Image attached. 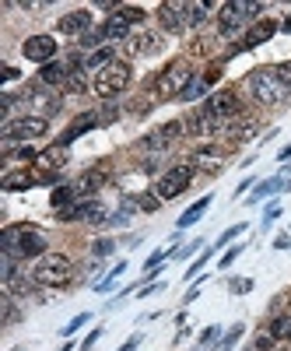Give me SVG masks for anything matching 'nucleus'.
Here are the masks:
<instances>
[{
  "label": "nucleus",
  "mask_w": 291,
  "mask_h": 351,
  "mask_svg": "<svg viewBox=\"0 0 291 351\" xmlns=\"http://www.w3.org/2000/svg\"><path fill=\"white\" fill-rule=\"evenodd\" d=\"M0 246H4V253L18 256V260H36V256H46V232L36 228V225H8L4 236H0Z\"/></svg>",
  "instance_id": "f257e3e1"
},
{
  "label": "nucleus",
  "mask_w": 291,
  "mask_h": 351,
  "mask_svg": "<svg viewBox=\"0 0 291 351\" xmlns=\"http://www.w3.org/2000/svg\"><path fill=\"white\" fill-rule=\"evenodd\" d=\"M246 84H249V92H253V99L260 102V106H281L291 92H288V84L281 81V74H277V67H256L249 77H246Z\"/></svg>",
  "instance_id": "f03ea898"
},
{
  "label": "nucleus",
  "mask_w": 291,
  "mask_h": 351,
  "mask_svg": "<svg viewBox=\"0 0 291 351\" xmlns=\"http://www.w3.org/2000/svg\"><path fill=\"white\" fill-rule=\"evenodd\" d=\"M32 281H36L39 288H64V285H71V281H74V263H71V256H64V253H46V256H39L36 267H32Z\"/></svg>",
  "instance_id": "7ed1b4c3"
},
{
  "label": "nucleus",
  "mask_w": 291,
  "mask_h": 351,
  "mask_svg": "<svg viewBox=\"0 0 291 351\" xmlns=\"http://www.w3.org/2000/svg\"><path fill=\"white\" fill-rule=\"evenodd\" d=\"M197 77V71H193V64L190 60H172V64H165L162 71H158V77H155V95L165 102V99H179L186 88H190V81Z\"/></svg>",
  "instance_id": "20e7f679"
},
{
  "label": "nucleus",
  "mask_w": 291,
  "mask_h": 351,
  "mask_svg": "<svg viewBox=\"0 0 291 351\" xmlns=\"http://www.w3.org/2000/svg\"><path fill=\"white\" fill-rule=\"evenodd\" d=\"M130 81H134V67L127 60H112L105 71L95 74V95L109 102L116 95H123L127 88H130Z\"/></svg>",
  "instance_id": "39448f33"
},
{
  "label": "nucleus",
  "mask_w": 291,
  "mask_h": 351,
  "mask_svg": "<svg viewBox=\"0 0 291 351\" xmlns=\"http://www.w3.org/2000/svg\"><path fill=\"white\" fill-rule=\"evenodd\" d=\"M193 176H197L193 162H176V165H168V169H165V172L158 176V183H155V193L162 197V204H165V200H176V197H183V193L190 190Z\"/></svg>",
  "instance_id": "423d86ee"
},
{
  "label": "nucleus",
  "mask_w": 291,
  "mask_h": 351,
  "mask_svg": "<svg viewBox=\"0 0 291 351\" xmlns=\"http://www.w3.org/2000/svg\"><path fill=\"white\" fill-rule=\"evenodd\" d=\"M183 134H186V123H183V120H168V123H162V127H155L151 134L140 137V152H148V155H168V148H172V144H176Z\"/></svg>",
  "instance_id": "0eeeda50"
},
{
  "label": "nucleus",
  "mask_w": 291,
  "mask_h": 351,
  "mask_svg": "<svg viewBox=\"0 0 291 351\" xmlns=\"http://www.w3.org/2000/svg\"><path fill=\"white\" fill-rule=\"evenodd\" d=\"M203 106H207V112L214 116V120H221L225 127L242 112V99H239L236 88H218V92L207 95V102H203Z\"/></svg>",
  "instance_id": "6e6552de"
},
{
  "label": "nucleus",
  "mask_w": 291,
  "mask_h": 351,
  "mask_svg": "<svg viewBox=\"0 0 291 351\" xmlns=\"http://www.w3.org/2000/svg\"><path fill=\"white\" fill-rule=\"evenodd\" d=\"M190 162L203 176H218L228 165V148H225V144H200V148L190 155Z\"/></svg>",
  "instance_id": "1a4fd4ad"
},
{
  "label": "nucleus",
  "mask_w": 291,
  "mask_h": 351,
  "mask_svg": "<svg viewBox=\"0 0 291 351\" xmlns=\"http://www.w3.org/2000/svg\"><path fill=\"white\" fill-rule=\"evenodd\" d=\"M21 53H25V60H32V64H53L56 60V53H60V43H56V36H28L21 43Z\"/></svg>",
  "instance_id": "9d476101"
},
{
  "label": "nucleus",
  "mask_w": 291,
  "mask_h": 351,
  "mask_svg": "<svg viewBox=\"0 0 291 351\" xmlns=\"http://www.w3.org/2000/svg\"><path fill=\"white\" fill-rule=\"evenodd\" d=\"M158 25H162V32H168V36L186 32V25H190V4H179V0L162 4L158 8Z\"/></svg>",
  "instance_id": "9b49d317"
},
{
  "label": "nucleus",
  "mask_w": 291,
  "mask_h": 351,
  "mask_svg": "<svg viewBox=\"0 0 291 351\" xmlns=\"http://www.w3.org/2000/svg\"><path fill=\"white\" fill-rule=\"evenodd\" d=\"M56 32H60V36H71V39H81L84 32H92V11H88V8L67 11L60 21H56Z\"/></svg>",
  "instance_id": "f8f14e48"
},
{
  "label": "nucleus",
  "mask_w": 291,
  "mask_h": 351,
  "mask_svg": "<svg viewBox=\"0 0 291 351\" xmlns=\"http://www.w3.org/2000/svg\"><path fill=\"white\" fill-rule=\"evenodd\" d=\"M60 221H88V225H109V215L102 208V200L95 197H84L71 215H60Z\"/></svg>",
  "instance_id": "ddd939ff"
},
{
  "label": "nucleus",
  "mask_w": 291,
  "mask_h": 351,
  "mask_svg": "<svg viewBox=\"0 0 291 351\" xmlns=\"http://www.w3.org/2000/svg\"><path fill=\"white\" fill-rule=\"evenodd\" d=\"M71 162V148L64 141H56V144H49L46 152H39V158H36V172H53V176H60V169Z\"/></svg>",
  "instance_id": "4468645a"
},
{
  "label": "nucleus",
  "mask_w": 291,
  "mask_h": 351,
  "mask_svg": "<svg viewBox=\"0 0 291 351\" xmlns=\"http://www.w3.org/2000/svg\"><path fill=\"white\" fill-rule=\"evenodd\" d=\"M277 32H281V21H274V18H260V21H253V28L246 32L242 49H256V46H264V43H270Z\"/></svg>",
  "instance_id": "2eb2a0df"
},
{
  "label": "nucleus",
  "mask_w": 291,
  "mask_h": 351,
  "mask_svg": "<svg viewBox=\"0 0 291 351\" xmlns=\"http://www.w3.org/2000/svg\"><path fill=\"white\" fill-rule=\"evenodd\" d=\"M81 200H84V197L77 193L74 183H64V186H56V190L49 193V204H53V215H56V218H60V215H71Z\"/></svg>",
  "instance_id": "dca6fc26"
},
{
  "label": "nucleus",
  "mask_w": 291,
  "mask_h": 351,
  "mask_svg": "<svg viewBox=\"0 0 291 351\" xmlns=\"http://www.w3.org/2000/svg\"><path fill=\"white\" fill-rule=\"evenodd\" d=\"M183 123H186V134H200V137H207V134H214V130H225V123L214 120V116L207 112V106L197 109V112H190Z\"/></svg>",
  "instance_id": "f3484780"
},
{
  "label": "nucleus",
  "mask_w": 291,
  "mask_h": 351,
  "mask_svg": "<svg viewBox=\"0 0 291 351\" xmlns=\"http://www.w3.org/2000/svg\"><path fill=\"white\" fill-rule=\"evenodd\" d=\"M158 49H162V36L158 32H140V36L127 39V53L130 56H155Z\"/></svg>",
  "instance_id": "a211bd4d"
},
{
  "label": "nucleus",
  "mask_w": 291,
  "mask_h": 351,
  "mask_svg": "<svg viewBox=\"0 0 291 351\" xmlns=\"http://www.w3.org/2000/svg\"><path fill=\"white\" fill-rule=\"evenodd\" d=\"M39 81H42L46 88H67V81H71V64H67V60L46 64V67L39 71Z\"/></svg>",
  "instance_id": "6ab92c4d"
},
{
  "label": "nucleus",
  "mask_w": 291,
  "mask_h": 351,
  "mask_svg": "<svg viewBox=\"0 0 291 351\" xmlns=\"http://www.w3.org/2000/svg\"><path fill=\"white\" fill-rule=\"evenodd\" d=\"M95 127H102V120H99V112H95V109H88V112H81L77 120L67 127V134H64L60 141H64L67 148H71V141H77L81 134H88V130H95Z\"/></svg>",
  "instance_id": "aec40b11"
},
{
  "label": "nucleus",
  "mask_w": 291,
  "mask_h": 351,
  "mask_svg": "<svg viewBox=\"0 0 291 351\" xmlns=\"http://www.w3.org/2000/svg\"><path fill=\"white\" fill-rule=\"evenodd\" d=\"M211 204H214V193H203L197 204H190V208L176 218V232H183V228H190V225H197L203 215H207V208H211Z\"/></svg>",
  "instance_id": "412c9836"
},
{
  "label": "nucleus",
  "mask_w": 291,
  "mask_h": 351,
  "mask_svg": "<svg viewBox=\"0 0 291 351\" xmlns=\"http://www.w3.org/2000/svg\"><path fill=\"white\" fill-rule=\"evenodd\" d=\"M74 186H77V193H81V197H95V193L105 186V165H95V169H88V172H84V176H81V180H77Z\"/></svg>",
  "instance_id": "4be33fe9"
},
{
  "label": "nucleus",
  "mask_w": 291,
  "mask_h": 351,
  "mask_svg": "<svg viewBox=\"0 0 291 351\" xmlns=\"http://www.w3.org/2000/svg\"><path fill=\"white\" fill-rule=\"evenodd\" d=\"M102 36H105L109 46H112V43H127V39H130V21H123L120 14H109L105 25H102Z\"/></svg>",
  "instance_id": "5701e85b"
},
{
  "label": "nucleus",
  "mask_w": 291,
  "mask_h": 351,
  "mask_svg": "<svg viewBox=\"0 0 291 351\" xmlns=\"http://www.w3.org/2000/svg\"><path fill=\"white\" fill-rule=\"evenodd\" d=\"M274 193H284V176H270V180L256 183L253 193L246 197V204H260V200H270Z\"/></svg>",
  "instance_id": "b1692460"
},
{
  "label": "nucleus",
  "mask_w": 291,
  "mask_h": 351,
  "mask_svg": "<svg viewBox=\"0 0 291 351\" xmlns=\"http://www.w3.org/2000/svg\"><path fill=\"white\" fill-rule=\"evenodd\" d=\"M0 186H4L8 193H18V190H28V186H39V176H36V172H28V169H21V172H8Z\"/></svg>",
  "instance_id": "393cba45"
},
{
  "label": "nucleus",
  "mask_w": 291,
  "mask_h": 351,
  "mask_svg": "<svg viewBox=\"0 0 291 351\" xmlns=\"http://www.w3.org/2000/svg\"><path fill=\"white\" fill-rule=\"evenodd\" d=\"M239 28H242V18H239L236 11H231V4H225V8L218 11V32L228 39V36H236Z\"/></svg>",
  "instance_id": "a878e982"
},
{
  "label": "nucleus",
  "mask_w": 291,
  "mask_h": 351,
  "mask_svg": "<svg viewBox=\"0 0 291 351\" xmlns=\"http://www.w3.org/2000/svg\"><path fill=\"white\" fill-rule=\"evenodd\" d=\"M116 60V49L112 46H102V49H95V53H88V60H84V71H105L109 64Z\"/></svg>",
  "instance_id": "bb28decb"
},
{
  "label": "nucleus",
  "mask_w": 291,
  "mask_h": 351,
  "mask_svg": "<svg viewBox=\"0 0 291 351\" xmlns=\"http://www.w3.org/2000/svg\"><path fill=\"white\" fill-rule=\"evenodd\" d=\"M231 11H236L242 21H249V18L260 21V14H264V4H260V0H231Z\"/></svg>",
  "instance_id": "cd10ccee"
},
{
  "label": "nucleus",
  "mask_w": 291,
  "mask_h": 351,
  "mask_svg": "<svg viewBox=\"0 0 291 351\" xmlns=\"http://www.w3.org/2000/svg\"><path fill=\"white\" fill-rule=\"evenodd\" d=\"M207 92H211V84L203 81V74H197V77L190 81V88H186V92L179 95V102H197V99H203Z\"/></svg>",
  "instance_id": "c85d7f7f"
},
{
  "label": "nucleus",
  "mask_w": 291,
  "mask_h": 351,
  "mask_svg": "<svg viewBox=\"0 0 291 351\" xmlns=\"http://www.w3.org/2000/svg\"><path fill=\"white\" fill-rule=\"evenodd\" d=\"M242 334H246V324H231V330L228 334H221V341H218V348L214 351H231L239 341H242Z\"/></svg>",
  "instance_id": "c756f323"
},
{
  "label": "nucleus",
  "mask_w": 291,
  "mask_h": 351,
  "mask_svg": "<svg viewBox=\"0 0 291 351\" xmlns=\"http://www.w3.org/2000/svg\"><path fill=\"white\" fill-rule=\"evenodd\" d=\"M77 46L88 49V53H95V49H102V46H109V43H105V36H102V28H92V32H84V36L77 39Z\"/></svg>",
  "instance_id": "7c9ffc66"
},
{
  "label": "nucleus",
  "mask_w": 291,
  "mask_h": 351,
  "mask_svg": "<svg viewBox=\"0 0 291 351\" xmlns=\"http://www.w3.org/2000/svg\"><path fill=\"white\" fill-rule=\"evenodd\" d=\"M270 334H274L277 341H291V313L270 319Z\"/></svg>",
  "instance_id": "2f4dec72"
},
{
  "label": "nucleus",
  "mask_w": 291,
  "mask_h": 351,
  "mask_svg": "<svg viewBox=\"0 0 291 351\" xmlns=\"http://www.w3.org/2000/svg\"><path fill=\"white\" fill-rule=\"evenodd\" d=\"M123 271H127V260H120V263H112V267H109V274H105V278H102V281L95 285V291H109V288H112L116 281L123 278Z\"/></svg>",
  "instance_id": "473e14b6"
},
{
  "label": "nucleus",
  "mask_w": 291,
  "mask_h": 351,
  "mask_svg": "<svg viewBox=\"0 0 291 351\" xmlns=\"http://www.w3.org/2000/svg\"><path fill=\"white\" fill-rule=\"evenodd\" d=\"M64 92L67 95H84L88 92V77H84V71H71V81H67Z\"/></svg>",
  "instance_id": "72a5a7b5"
},
{
  "label": "nucleus",
  "mask_w": 291,
  "mask_h": 351,
  "mask_svg": "<svg viewBox=\"0 0 291 351\" xmlns=\"http://www.w3.org/2000/svg\"><path fill=\"white\" fill-rule=\"evenodd\" d=\"M246 228H249L246 221H239V225H231V228H225V232H221V236L214 239V250H225V246H228L231 239H239V236H242V232H246Z\"/></svg>",
  "instance_id": "f704fd0d"
},
{
  "label": "nucleus",
  "mask_w": 291,
  "mask_h": 351,
  "mask_svg": "<svg viewBox=\"0 0 291 351\" xmlns=\"http://www.w3.org/2000/svg\"><path fill=\"white\" fill-rule=\"evenodd\" d=\"M116 14H120L123 21H130V25H140L144 18H148V11L137 8V4H120V11H116Z\"/></svg>",
  "instance_id": "c9c22d12"
},
{
  "label": "nucleus",
  "mask_w": 291,
  "mask_h": 351,
  "mask_svg": "<svg viewBox=\"0 0 291 351\" xmlns=\"http://www.w3.org/2000/svg\"><path fill=\"white\" fill-rule=\"evenodd\" d=\"M221 334H225L221 327H207V330H203V334H200V341H197V348H200V351H211V348H218V341H221Z\"/></svg>",
  "instance_id": "e433bc0d"
},
{
  "label": "nucleus",
  "mask_w": 291,
  "mask_h": 351,
  "mask_svg": "<svg viewBox=\"0 0 291 351\" xmlns=\"http://www.w3.org/2000/svg\"><path fill=\"white\" fill-rule=\"evenodd\" d=\"M137 208H140L144 215H155V211L162 208V197H158V193H137Z\"/></svg>",
  "instance_id": "4c0bfd02"
},
{
  "label": "nucleus",
  "mask_w": 291,
  "mask_h": 351,
  "mask_svg": "<svg viewBox=\"0 0 291 351\" xmlns=\"http://www.w3.org/2000/svg\"><path fill=\"white\" fill-rule=\"evenodd\" d=\"M211 256H214V246H211V250H203V253L190 263V267H186V281H197V278H200V271H203V263H207Z\"/></svg>",
  "instance_id": "58836bf2"
},
{
  "label": "nucleus",
  "mask_w": 291,
  "mask_h": 351,
  "mask_svg": "<svg viewBox=\"0 0 291 351\" xmlns=\"http://www.w3.org/2000/svg\"><path fill=\"white\" fill-rule=\"evenodd\" d=\"M207 18H211V4H190V25H207Z\"/></svg>",
  "instance_id": "ea45409f"
},
{
  "label": "nucleus",
  "mask_w": 291,
  "mask_h": 351,
  "mask_svg": "<svg viewBox=\"0 0 291 351\" xmlns=\"http://www.w3.org/2000/svg\"><path fill=\"white\" fill-rule=\"evenodd\" d=\"M88 324H92V313H77V316L71 319V324H64V330H60V334H64V337H71V334H77L81 327H88Z\"/></svg>",
  "instance_id": "a19ab883"
},
{
  "label": "nucleus",
  "mask_w": 291,
  "mask_h": 351,
  "mask_svg": "<svg viewBox=\"0 0 291 351\" xmlns=\"http://www.w3.org/2000/svg\"><path fill=\"white\" fill-rule=\"evenodd\" d=\"M277 218H281V204H277V200H267V208H264V225H260V228H270Z\"/></svg>",
  "instance_id": "79ce46f5"
},
{
  "label": "nucleus",
  "mask_w": 291,
  "mask_h": 351,
  "mask_svg": "<svg viewBox=\"0 0 291 351\" xmlns=\"http://www.w3.org/2000/svg\"><path fill=\"white\" fill-rule=\"evenodd\" d=\"M116 253V239H99L95 246H92V256L95 260H102V256H112Z\"/></svg>",
  "instance_id": "37998d69"
},
{
  "label": "nucleus",
  "mask_w": 291,
  "mask_h": 351,
  "mask_svg": "<svg viewBox=\"0 0 291 351\" xmlns=\"http://www.w3.org/2000/svg\"><path fill=\"white\" fill-rule=\"evenodd\" d=\"M11 158H18V162H36V158H39V152L32 148V144H21V148H14V152H11Z\"/></svg>",
  "instance_id": "c03bdc74"
},
{
  "label": "nucleus",
  "mask_w": 291,
  "mask_h": 351,
  "mask_svg": "<svg viewBox=\"0 0 291 351\" xmlns=\"http://www.w3.org/2000/svg\"><path fill=\"white\" fill-rule=\"evenodd\" d=\"M228 291H231V295H246V291H253V278H236V281H228Z\"/></svg>",
  "instance_id": "a18cd8bd"
},
{
  "label": "nucleus",
  "mask_w": 291,
  "mask_h": 351,
  "mask_svg": "<svg viewBox=\"0 0 291 351\" xmlns=\"http://www.w3.org/2000/svg\"><path fill=\"white\" fill-rule=\"evenodd\" d=\"M200 246H203V239H193V243H186V246H179L176 253H172V260H186V256L200 253Z\"/></svg>",
  "instance_id": "49530a36"
},
{
  "label": "nucleus",
  "mask_w": 291,
  "mask_h": 351,
  "mask_svg": "<svg viewBox=\"0 0 291 351\" xmlns=\"http://www.w3.org/2000/svg\"><path fill=\"white\" fill-rule=\"evenodd\" d=\"M165 288V281H144V285H137V299H148V295H155V291H162Z\"/></svg>",
  "instance_id": "de8ad7c7"
},
{
  "label": "nucleus",
  "mask_w": 291,
  "mask_h": 351,
  "mask_svg": "<svg viewBox=\"0 0 291 351\" xmlns=\"http://www.w3.org/2000/svg\"><path fill=\"white\" fill-rule=\"evenodd\" d=\"M203 281H207V278H197V281L190 285V291L183 295V306H190V302H197V299H200V288H203Z\"/></svg>",
  "instance_id": "09e8293b"
},
{
  "label": "nucleus",
  "mask_w": 291,
  "mask_h": 351,
  "mask_svg": "<svg viewBox=\"0 0 291 351\" xmlns=\"http://www.w3.org/2000/svg\"><path fill=\"white\" fill-rule=\"evenodd\" d=\"M239 256H242V246H231V250H228V253L218 260V267H221V271H225V267H231V263H236Z\"/></svg>",
  "instance_id": "8fccbe9b"
},
{
  "label": "nucleus",
  "mask_w": 291,
  "mask_h": 351,
  "mask_svg": "<svg viewBox=\"0 0 291 351\" xmlns=\"http://www.w3.org/2000/svg\"><path fill=\"white\" fill-rule=\"evenodd\" d=\"M116 116H120V109H116V102L109 99V102L102 106V112H99V120H102V123H112V120H116Z\"/></svg>",
  "instance_id": "3c124183"
},
{
  "label": "nucleus",
  "mask_w": 291,
  "mask_h": 351,
  "mask_svg": "<svg viewBox=\"0 0 291 351\" xmlns=\"http://www.w3.org/2000/svg\"><path fill=\"white\" fill-rule=\"evenodd\" d=\"M99 337H102V327H95V330H92L88 337H84V341H81V351H92V348L99 344Z\"/></svg>",
  "instance_id": "603ef678"
},
{
  "label": "nucleus",
  "mask_w": 291,
  "mask_h": 351,
  "mask_svg": "<svg viewBox=\"0 0 291 351\" xmlns=\"http://www.w3.org/2000/svg\"><path fill=\"white\" fill-rule=\"evenodd\" d=\"M270 246L281 253V250H288V246H291V236H288V232H281V236H274V243H270Z\"/></svg>",
  "instance_id": "864d4df0"
},
{
  "label": "nucleus",
  "mask_w": 291,
  "mask_h": 351,
  "mask_svg": "<svg viewBox=\"0 0 291 351\" xmlns=\"http://www.w3.org/2000/svg\"><path fill=\"white\" fill-rule=\"evenodd\" d=\"M277 74H281V81L288 84V92H291V60H284V64L277 67Z\"/></svg>",
  "instance_id": "5fc2aeb1"
},
{
  "label": "nucleus",
  "mask_w": 291,
  "mask_h": 351,
  "mask_svg": "<svg viewBox=\"0 0 291 351\" xmlns=\"http://www.w3.org/2000/svg\"><path fill=\"white\" fill-rule=\"evenodd\" d=\"M140 341H144V334H134L123 348H116V351H137V348H140Z\"/></svg>",
  "instance_id": "6e6d98bb"
},
{
  "label": "nucleus",
  "mask_w": 291,
  "mask_h": 351,
  "mask_svg": "<svg viewBox=\"0 0 291 351\" xmlns=\"http://www.w3.org/2000/svg\"><path fill=\"white\" fill-rule=\"evenodd\" d=\"M253 183H256V180H242V183L236 186V197H246V193L253 190Z\"/></svg>",
  "instance_id": "4d7b16f0"
},
{
  "label": "nucleus",
  "mask_w": 291,
  "mask_h": 351,
  "mask_svg": "<svg viewBox=\"0 0 291 351\" xmlns=\"http://www.w3.org/2000/svg\"><path fill=\"white\" fill-rule=\"evenodd\" d=\"M18 77H21L18 67H4V81H18Z\"/></svg>",
  "instance_id": "13d9d810"
},
{
  "label": "nucleus",
  "mask_w": 291,
  "mask_h": 351,
  "mask_svg": "<svg viewBox=\"0 0 291 351\" xmlns=\"http://www.w3.org/2000/svg\"><path fill=\"white\" fill-rule=\"evenodd\" d=\"M277 162H291V144H288V148H281V155H277Z\"/></svg>",
  "instance_id": "bf43d9fd"
},
{
  "label": "nucleus",
  "mask_w": 291,
  "mask_h": 351,
  "mask_svg": "<svg viewBox=\"0 0 291 351\" xmlns=\"http://www.w3.org/2000/svg\"><path fill=\"white\" fill-rule=\"evenodd\" d=\"M281 32H291V18H284V21H281Z\"/></svg>",
  "instance_id": "052dcab7"
},
{
  "label": "nucleus",
  "mask_w": 291,
  "mask_h": 351,
  "mask_svg": "<svg viewBox=\"0 0 291 351\" xmlns=\"http://www.w3.org/2000/svg\"><path fill=\"white\" fill-rule=\"evenodd\" d=\"M56 351H74V344H71V341H64V344H60V348H56Z\"/></svg>",
  "instance_id": "680f3d73"
},
{
  "label": "nucleus",
  "mask_w": 291,
  "mask_h": 351,
  "mask_svg": "<svg viewBox=\"0 0 291 351\" xmlns=\"http://www.w3.org/2000/svg\"><path fill=\"white\" fill-rule=\"evenodd\" d=\"M284 190H291V176H288V180H284Z\"/></svg>",
  "instance_id": "e2e57ef3"
},
{
  "label": "nucleus",
  "mask_w": 291,
  "mask_h": 351,
  "mask_svg": "<svg viewBox=\"0 0 291 351\" xmlns=\"http://www.w3.org/2000/svg\"><path fill=\"white\" fill-rule=\"evenodd\" d=\"M274 351H288V348H274Z\"/></svg>",
  "instance_id": "0e129e2a"
}]
</instances>
